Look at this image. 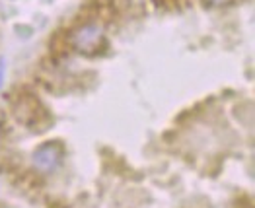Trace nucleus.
<instances>
[{
    "instance_id": "f03ea898",
    "label": "nucleus",
    "mask_w": 255,
    "mask_h": 208,
    "mask_svg": "<svg viewBox=\"0 0 255 208\" xmlns=\"http://www.w3.org/2000/svg\"><path fill=\"white\" fill-rule=\"evenodd\" d=\"M61 160H63V148L57 142H47L41 148H37L33 154V166L41 173L55 171L61 166Z\"/></svg>"
},
{
    "instance_id": "20e7f679",
    "label": "nucleus",
    "mask_w": 255,
    "mask_h": 208,
    "mask_svg": "<svg viewBox=\"0 0 255 208\" xmlns=\"http://www.w3.org/2000/svg\"><path fill=\"white\" fill-rule=\"evenodd\" d=\"M203 2L209 6H224V4H230L232 0H203Z\"/></svg>"
},
{
    "instance_id": "7ed1b4c3",
    "label": "nucleus",
    "mask_w": 255,
    "mask_h": 208,
    "mask_svg": "<svg viewBox=\"0 0 255 208\" xmlns=\"http://www.w3.org/2000/svg\"><path fill=\"white\" fill-rule=\"evenodd\" d=\"M16 117L20 119L21 123H25V125H31L33 121H37L39 117H41V105L37 104L35 100H31L29 96L27 98H21L18 105H16Z\"/></svg>"
},
{
    "instance_id": "f257e3e1",
    "label": "nucleus",
    "mask_w": 255,
    "mask_h": 208,
    "mask_svg": "<svg viewBox=\"0 0 255 208\" xmlns=\"http://www.w3.org/2000/svg\"><path fill=\"white\" fill-rule=\"evenodd\" d=\"M104 29L98 23H84L70 35V45L82 55H96L104 47Z\"/></svg>"
}]
</instances>
